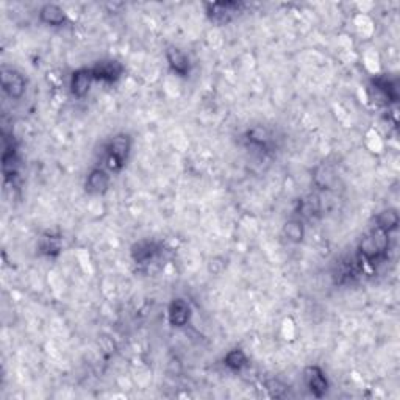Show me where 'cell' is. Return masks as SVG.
Listing matches in <instances>:
<instances>
[{"mask_svg":"<svg viewBox=\"0 0 400 400\" xmlns=\"http://www.w3.org/2000/svg\"><path fill=\"white\" fill-rule=\"evenodd\" d=\"M18 155H16V149L11 145H5V150L2 154V169L5 180H10L16 177L18 174Z\"/></svg>","mask_w":400,"mask_h":400,"instance_id":"18","label":"cell"},{"mask_svg":"<svg viewBox=\"0 0 400 400\" xmlns=\"http://www.w3.org/2000/svg\"><path fill=\"white\" fill-rule=\"evenodd\" d=\"M166 61L169 69H171L177 77L187 78L191 74V69H193V64H191L189 56L183 52L180 47L176 46H169L166 49Z\"/></svg>","mask_w":400,"mask_h":400,"instance_id":"8","label":"cell"},{"mask_svg":"<svg viewBox=\"0 0 400 400\" xmlns=\"http://www.w3.org/2000/svg\"><path fill=\"white\" fill-rule=\"evenodd\" d=\"M244 5L239 2H216L207 5V14L208 18L219 24L232 21L235 14H238Z\"/></svg>","mask_w":400,"mask_h":400,"instance_id":"11","label":"cell"},{"mask_svg":"<svg viewBox=\"0 0 400 400\" xmlns=\"http://www.w3.org/2000/svg\"><path fill=\"white\" fill-rule=\"evenodd\" d=\"M111 187V174L105 167H94L84 180V191L91 196H104Z\"/></svg>","mask_w":400,"mask_h":400,"instance_id":"6","label":"cell"},{"mask_svg":"<svg viewBox=\"0 0 400 400\" xmlns=\"http://www.w3.org/2000/svg\"><path fill=\"white\" fill-rule=\"evenodd\" d=\"M94 82L95 80L91 67H80V69L72 72L71 75V94L77 99H84L89 94V91H91Z\"/></svg>","mask_w":400,"mask_h":400,"instance_id":"9","label":"cell"},{"mask_svg":"<svg viewBox=\"0 0 400 400\" xmlns=\"http://www.w3.org/2000/svg\"><path fill=\"white\" fill-rule=\"evenodd\" d=\"M193 318V307L182 297L172 298L167 307V322L174 329H183Z\"/></svg>","mask_w":400,"mask_h":400,"instance_id":"4","label":"cell"},{"mask_svg":"<svg viewBox=\"0 0 400 400\" xmlns=\"http://www.w3.org/2000/svg\"><path fill=\"white\" fill-rule=\"evenodd\" d=\"M246 139H247V143L253 145V148L264 149V150L270 149V145L274 144L272 133L264 127H253L252 130L246 133Z\"/></svg>","mask_w":400,"mask_h":400,"instance_id":"14","label":"cell"},{"mask_svg":"<svg viewBox=\"0 0 400 400\" xmlns=\"http://www.w3.org/2000/svg\"><path fill=\"white\" fill-rule=\"evenodd\" d=\"M224 364L225 368L233 370V373H239V370L249 366V358H247V355L242 349H232L224 357Z\"/></svg>","mask_w":400,"mask_h":400,"instance_id":"16","label":"cell"},{"mask_svg":"<svg viewBox=\"0 0 400 400\" xmlns=\"http://www.w3.org/2000/svg\"><path fill=\"white\" fill-rule=\"evenodd\" d=\"M333 182H335V172L331 171V167L319 166L316 169V174H314V183H316L320 189H329Z\"/></svg>","mask_w":400,"mask_h":400,"instance_id":"20","label":"cell"},{"mask_svg":"<svg viewBox=\"0 0 400 400\" xmlns=\"http://www.w3.org/2000/svg\"><path fill=\"white\" fill-rule=\"evenodd\" d=\"M158 253H160L158 244L150 239H143V241L134 242L130 249L132 260L137 263L138 266H148V264H150L156 257H158Z\"/></svg>","mask_w":400,"mask_h":400,"instance_id":"10","label":"cell"},{"mask_svg":"<svg viewBox=\"0 0 400 400\" xmlns=\"http://www.w3.org/2000/svg\"><path fill=\"white\" fill-rule=\"evenodd\" d=\"M0 80H2L3 93L7 94L10 99L19 100L24 97V94L27 91V80L19 71L13 69V67L3 66L2 71H0Z\"/></svg>","mask_w":400,"mask_h":400,"instance_id":"3","label":"cell"},{"mask_svg":"<svg viewBox=\"0 0 400 400\" xmlns=\"http://www.w3.org/2000/svg\"><path fill=\"white\" fill-rule=\"evenodd\" d=\"M283 233L288 238V241L298 244V242H302L303 238H305V227H303V222L301 219H291V221L285 224Z\"/></svg>","mask_w":400,"mask_h":400,"instance_id":"19","label":"cell"},{"mask_svg":"<svg viewBox=\"0 0 400 400\" xmlns=\"http://www.w3.org/2000/svg\"><path fill=\"white\" fill-rule=\"evenodd\" d=\"M63 250V238L55 233H46L38 242V252L44 257H58Z\"/></svg>","mask_w":400,"mask_h":400,"instance_id":"13","label":"cell"},{"mask_svg":"<svg viewBox=\"0 0 400 400\" xmlns=\"http://www.w3.org/2000/svg\"><path fill=\"white\" fill-rule=\"evenodd\" d=\"M91 71L95 82L116 83L123 75V64L117 60L106 58L94 63V66H91Z\"/></svg>","mask_w":400,"mask_h":400,"instance_id":"5","label":"cell"},{"mask_svg":"<svg viewBox=\"0 0 400 400\" xmlns=\"http://www.w3.org/2000/svg\"><path fill=\"white\" fill-rule=\"evenodd\" d=\"M400 224V216L396 208H386L379 213V216L375 217V227L383 230L386 233H392L399 228Z\"/></svg>","mask_w":400,"mask_h":400,"instance_id":"15","label":"cell"},{"mask_svg":"<svg viewBox=\"0 0 400 400\" xmlns=\"http://www.w3.org/2000/svg\"><path fill=\"white\" fill-rule=\"evenodd\" d=\"M390 249V233L374 227L366 233L358 244V253L362 260L369 264H375L386 257Z\"/></svg>","mask_w":400,"mask_h":400,"instance_id":"2","label":"cell"},{"mask_svg":"<svg viewBox=\"0 0 400 400\" xmlns=\"http://www.w3.org/2000/svg\"><path fill=\"white\" fill-rule=\"evenodd\" d=\"M373 84L377 91L383 94V97L391 100V102H397L399 88L396 80H390L388 77H377L373 80Z\"/></svg>","mask_w":400,"mask_h":400,"instance_id":"17","label":"cell"},{"mask_svg":"<svg viewBox=\"0 0 400 400\" xmlns=\"http://www.w3.org/2000/svg\"><path fill=\"white\" fill-rule=\"evenodd\" d=\"M133 139L128 133H117L105 145V163L110 172H119L130 158Z\"/></svg>","mask_w":400,"mask_h":400,"instance_id":"1","label":"cell"},{"mask_svg":"<svg viewBox=\"0 0 400 400\" xmlns=\"http://www.w3.org/2000/svg\"><path fill=\"white\" fill-rule=\"evenodd\" d=\"M39 21L49 27H63L67 22V14L60 5L46 3L39 10Z\"/></svg>","mask_w":400,"mask_h":400,"instance_id":"12","label":"cell"},{"mask_svg":"<svg viewBox=\"0 0 400 400\" xmlns=\"http://www.w3.org/2000/svg\"><path fill=\"white\" fill-rule=\"evenodd\" d=\"M303 381H305L308 391L314 397L322 399L329 392V379H327L325 373L319 366H308V368H305V370H303Z\"/></svg>","mask_w":400,"mask_h":400,"instance_id":"7","label":"cell"}]
</instances>
